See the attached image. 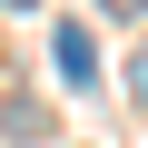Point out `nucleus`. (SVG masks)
Instances as JSON below:
<instances>
[{
    "label": "nucleus",
    "mask_w": 148,
    "mask_h": 148,
    "mask_svg": "<svg viewBox=\"0 0 148 148\" xmlns=\"http://www.w3.org/2000/svg\"><path fill=\"white\" fill-rule=\"evenodd\" d=\"M99 10H109V20H138V0H99Z\"/></svg>",
    "instance_id": "f257e3e1"
}]
</instances>
